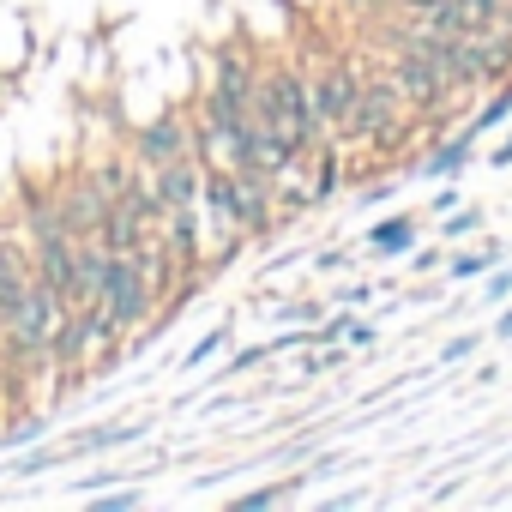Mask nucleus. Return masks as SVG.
<instances>
[{
	"label": "nucleus",
	"mask_w": 512,
	"mask_h": 512,
	"mask_svg": "<svg viewBox=\"0 0 512 512\" xmlns=\"http://www.w3.org/2000/svg\"><path fill=\"white\" fill-rule=\"evenodd\" d=\"M374 290H380V284H350V290H338V302L356 308V302H374Z\"/></svg>",
	"instance_id": "22"
},
{
	"label": "nucleus",
	"mask_w": 512,
	"mask_h": 512,
	"mask_svg": "<svg viewBox=\"0 0 512 512\" xmlns=\"http://www.w3.org/2000/svg\"><path fill=\"white\" fill-rule=\"evenodd\" d=\"M458 199H464V193H458V187H440V193H434V199H428V211H434V217H446V211H452V205H458Z\"/></svg>",
	"instance_id": "20"
},
{
	"label": "nucleus",
	"mask_w": 512,
	"mask_h": 512,
	"mask_svg": "<svg viewBox=\"0 0 512 512\" xmlns=\"http://www.w3.org/2000/svg\"><path fill=\"white\" fill-rule=\"evenodd\" d=\"M368 253H374V260H398V253H416V217H410V211H392V217L368 223Z\"/></svg>",
	"instance_id": "6"
},
{
	"label": "nucleus",
	"mask_w": 512,
	"mask_h": 512,
	"mask_svg": "<svg viewBox=\"0 0 512 512\" xmlns=\"http://www.w3.org/2000/svg\"><path fill=\"white\" fill-rule=\"evenodd\" d=\"M278 320L284 326H314L320 320V302H290V308H278Z\"/></svg>",
	"instance_id": "18"
},
{
	"label": "nucleus",
	"mask_w": 512,
	"mask_h": 512,
	"mask_svg": "<svg viewBox=\"0 0 512 512\" xmlns=\"http://www.w3.org/2000/svg\"><path fill=\"white\" fill-rule=\"evenodd\" d=\"M151 434V422H103V428H91V434H79L73 446H67V458H97V452H115V446H133V440H145Z\"/></svg>",
	"instance_id": "7"
},
{
	"label": "nucleus",
	"mask_w": 512,
	"mask_h": 512,
	"mask_svg": "<svg viewBox=\"0 0 512 512\" xmlns=\"http://www.w3.org/2000/svg\"><path fill=\"white\" fill-rule=\"evenodd\" d=\"M91 506L97 512H133V506H145V488H97Z\"/></svg>",
	"instance_id": "12"
},
{
	"label": "nucleus",
	"mask_w": 512,
	"mask_h": 512,
	"mask_svg": "<svg viewBox=\"0 0 512 512\" xmlns=\"http://www.w3.org/2000/svg\"><path fill=\"white\" fill-rule=\"evenodd\" d=\"M506 296H512V272H506V266H494V272H488V284H482V302H488V308H500Z\"/></svg>",
	"instance_id": "17"
},
{
	"label": "nucleus",
	"mask_w": 512,
	"mask_h": 512,
	"mask_svg": "<svg viewBox=\"0 0 512 512\" xmlns=\"http://www.w3.org/2000/svg\"><path fill=\"white\" fill-rule=\"evenodd\" d=\"M362 79H368V67H356L344 49H332V55L308 61L314 115H320V127H326V133H338V127H344V115H350V109H356V97H362Z\"/></svg>",
	"instance_id": "2"
},
{
	"label": "nucleus",
	"mask_w": 512,
	"mask_h": 512,
	"mask_svg": "<svg viewBox=\"0 0 512 512\" xmlns=\"http://www.w3.org/2000/svg\"><path fill=\"white\" fill-rule=\"evenodd\" d=\"M374 338H380V332H374V320H356V326H350V338H344V344H356V350H368V344H374Z\"/></svg>",
	"instance_id": "21"
},
{
	"label": "nucleus",
	"mask_w": 512,
	"mask_h": 512,
	"mask_svg": "<svg viewBox=\"0 0 512 512\" xmlns=\"http://www.w3.org/2000/svg\"><path fill=\"white\" fill-rule=\"evenodd\" d=\"M482 235H488V211L482 205H464V211L452 205L440 217V241H482Z\"/></svg>",
	"instance_id": "9"
},
{
	"label": "nucleus",
	"mask_w": 512,
	"mask_h": 512,
	"mask_svg": "<svg viewBox=\"0 0 512 512\" xmlns=\"http://www.w3.org/2000/svg\"><path fill=\"white\" fill-rule=\"evenodd\" d=\"M446 260H452V253H446V241H428V247H416V272H446Z\"/></svg>",
	"instance_id": "16"
},
{
	"label": "nucleus",
	"mask_w": 512,
	"mask_h": 512,
	"mask_svg": "<svg viewBox=\"0 0 512 512\" xmlns=\"http://www.w3.org/2000/svg\"><path fill=\"white\" fill-rule=\"evenodd\" d=\"M494 338H500V344H512V308H506V314L494 320Z\"/></svg>",
	"instance_id": "24"
},
{
	"label": "nucleus",
	"mask_w": 512,
	"mask_h": 512,
	"mask_svg": "<svg viewBox=\"0 0 512 512\" xmlns=\"http://www.w3.org/2000/svg\"><path fill=\"white\" fill-rule=\"evenodd\" d=\"M482 350V332H458V338H446V350H440V368H452V362H470Z\"/></svg>",
	"instance_id": "15"
},
{
	"label": "nucleus",
	"mask_w": 512,
	"mask_h": 512,
	"mask_svg": "<svg viewBox=\"0 0 512 512\" xmlns=\"http://www.w3.org/2000/svg\"><path fill=\"white\" fill-rule=\"evenodd\" d=\"M350 266V247H326V253H314V278L320 272H344Z\"/></svg>",
	"instance_id": "19"
},
{
	"label": "nucleus",
	"mask_w": 512,
	"mask_h": 512,
	"mask_svg": "<svg viewBox=\"0 0 512 512\" xmlns=\"http://www.w3.org/2000/svg\"><path fill=\"white\" fill-rule=\"evenodd\" d=\"M260 362H272V344H247V350H235V356H229L223 380H241V374H253Z\"/></svg>",
	"instance_id": "14"
},
{
	"label": "nucleus",
	"mask_w": 512,
	"mask_h": 512,
	"mask_svg": "<svg viewBox=\"0 0 512 512\" xmlns=\"http://www.w3.org/2000/svg\"><path fill=\"white\" fill-rule=\"evenodd\" d=\"M229 344H235V326H229V320H217L211 332H199V344H193V350L181 356V368L193 374V368H205V362H211L217 350H229Z\"/></svg>",
	"instance_id": "11"
},
{
	"label": "nucleus",
	"mask_w": 512,
	"mask_h": 512,
	"mask_svg": "<svg viewBox=\"0 0 512 512\" xmlns=\"http://www.w3.org/2000/svg\"><path fill=\"white\" fill-rule=\"evenodd\" d=\"M127 151H133V163H145V169H163V163H181V157H193L187 109H157L151 121H139V127L127 133Z\"/></svg>",
	"instance_id": "3"
},
{
	"label": "nucleus",
	"mask_w": 512,
	"mask_h": 512,
	"mask_svg": "<svg viewBox=\"0 0 512 512\" xmlns=\"http://www.w3.org/2000/svg\"><path fill=\"white\" fill-rule=\"evenodd\" d=\"M97 302L109 308V320H115L127 338H139V332L157 320V308H163V290H157V278H151V272L133 260V253H109Z\"/></svg>",
	"instance_id": "1"
},
{
	"label": "nucleus",
	"mask_w": 512,
	"mask_h": 512,
	"mask_svg": "<svg viewBox=\"0 0 512 512\" xmlns=\"http://www.w3.org/2000/svg\"><path fill=\"white\" fill-rule=\"evenodd\" d=\"M49 193H55V205H61V223H67V235H73V241L103 229V217H109V199H103V187L91 181V169H85V163H79L73 175H61Z\"/></svg>",
	"instance_id": "4"
},
{
	"label": "nucleus",
	"mask_w": 512,
	"mask_h": 512,
	"mask_svg": "<svg viewBox=\"0 0 512 512\" xmlns=\"http://www.w3.org/2000/svg\"><path fill=\"white\" fill-rule=\"evenodd\" d=\"M302 482H308V476H290V482H266V488H247V494H235L229 506H235V512H266V506H284L290 494H302Z\"/></svg>",
	"instance_id": "10"
},
{
	"label": "nucleus",
	"mask_w": 512,
	"mask_h": 512,
	"mask_svg": "<svg viewBox=\"0 0 512 512\" xmlns=\"http://www.w3.org/2000/svg\"><path fill=\"white\" fill-rule=\"evenodd\" d=\"M488 163H494V169H512V133H506V139L488 151Z\"/></svg>",
	"instance_id": "23"
},
{
	"label": "nucleus",
	"mask_w": 512,
	"mask_h": 512,
	"mask_svg": "<svg viewBox=\"0 0 512 512\" xmlns=\"http://www.w3.org/2000/svg\"><path fill=\"white\" fill-rule=\"evenodd\" d=\"M440 7H446V0H380V13H398V19H410V25H428Z\"/></svg>",
	"instance_id": "13"
},
{
	"label": "nucleus",
	"mask_w": 512,
	"mask_h": 512,
	"mask_svg": "<svg viewBox=\"0 0 512 512\" xmlns=\"http://www.w3.org/2000/svg\"><path fill=\"white\" fill-rule=\"evenodd\" d=\"M470 163H476V139L458 127V133H440L434 151L410 157V175H422V181H446V175H464Z\"/></svg>",
	"instance_id": "5"
},
{
	"label": "nucleus",
	"mask_w": 512,
	"mask_h": 512,
	"mask_svg": "<svg viewBox=\"0 0 512 512\" xmlns=\"http://www.w3.org/2000/svg\"><path fill=\"white\" fill-rule=\"evenodd\" d=\"M500 266V235H482V247H458L446 260V278L452 284H470V278H488Z\"/></svg>",
	"instance_id": "8"
}]
</instances>
